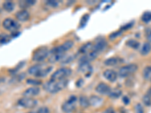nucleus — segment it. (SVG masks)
<instances>
[{"label": "nucleus", "mask_w": 151, "mask_h": 113, "mask_svg": "<svg viewBox=\"0 0 151 113\" xmlns=\"http://www.w3.org/2000/svg\"><path fill=\"white\" fill-rule=\"evenodd\" d=\"M16 18L19 21L21 22H25L27 21L29 19V13L25 9H23L21 11H19L16 13Z\"/></svg>", "instance_id": "4468645a"}, {"label": "nucleus", "mask_w": 151, "mask_h": 113, "mask_svg": "<svg viewBox=\"0 0 151 113\" xmlns=\"http://www.w3.org/2000/svg\"><path fill=\"white\" fill-rule=\"evenodd\" d=\"M147 39L148 40L149 42H151V30L147 34Z\"/></svg>", "instance_id": "58836bf2"}, {"label": "nucleus", "mask_w": 151, "mask_h": 113, "mask_svg": "<svg viewBox=\"0 0 151 113\" xmlns=\"http://www.w3.org/2000/svg\"><path fill=\"white\" fill-rule=\"evenodd\" d=\"M147 95H148V96L151 98V87H150L149 89H148L147 93Z\"/></svg>", "instance_id": "a19ab883"}, {"label": "nucleus", "mask_w": 151, "mask_h": 113, "mask_svg": "<svg viewBox=\"0 0 151 113\" xmlns=\"http://www.w3.org/2000/svg\"><path fill=\"white\" fill-rule=\"evenodd\" d=\"M64 56H65L64 54H51L48 58V61L49 63H56V62L63 60Z\"/></svg>", "instance_id": "f3484780"}, {"label": "nucleus", "mask_w": 151, "mask_h": 113, "mask_svg": "<svg viewBox=\"0 0 151 113\" xmlns=\"http://www.w3.org/2000/svg\"><path fill=\"white\" fill-rule=\"evenodd\" d=\"M126 44H127L128 46H129L130 48H134V49H137L140 46V43L134 39L129 40V41H127Z\"/></svg>", "instance_id": "bb28decb"}, {"label": "nucleus", "mask_w": 151, "mask_h": 113, "mask_svg": "<svg viewBox=\"0 0 151 113\" xmlns=\"http://www.w3.org/2000/svg\"><path fill=\"white\" fill-rule=\"evenodd\" d=\"M95 91H96L98 94L106 95V94H110V91H111V88H110V86H109L108 84H106V83L101 82L97 85L96 88H95Z\"/></svg>", "instance_id": "9d476101"}, {"label": "nucleus", "mask_w": 151, "mask_h": 113, "mask_svg": "<svg viewBox=\"0 0 151 113\" xmlns=\"http://www.w3.org/2000/svg\"><path fill=\"white\" fill-rule=\"evenodd\" d=\"M151 51V44L150 42H145L143 45L142 48L141 49V54L144 56H146L147 54L150 52Z\"/></svg>", "instance_id": "412c9836"}, {"label": "nucleus", "mask_w": 151, "mask_h": 113, "mask_svg": "<svg viewBox=\"0 0 151 113\" xmlns=\"http://www.w3.org/2000/svg\"><path fill=\"white\" fill-rule=\"evenodd\" d=\"M104 76L110 82H114L117 79V73L113 69H106L104 72Z\"/></svg>", "instance_id": "ddd939ff"}, {"label": "nucleus", "mask_w": 151, "mask_h": 113, "mask_svg": "<svg viewBox=\"0 0 151 113\" xmlns=\"http://www.w3.org/2000/svg\"><path fill=\"white\" fill-rule=\"evenodd\" d=\"M108 95L110 98L116 99V98H119L122 95V91H121V90L118 89V88H113V89H111Z\"/></svg>", "instance_id": "5701e85b"}, {"label": "nucleus", "mask_w": 151, "mask_h": 113, "mask_svg": "<svg viewBox=\"0 0 151 113\" xmlns=\"http://www.w3.org/2000/svg\"><path fill=\"white\" fill-rule=\"evenodd\" d=\"M132 24H126V25H125V26H123V27H122V29H128V28H129V27H132Z\"/></svg>", "instance_id": "ea45409f"}, {"label": "nucleus", "mask_w": 151, "mask_h": 113, "mask_svg": "<svg viewBox=\"0 0 151 113\" xmlns=\"http://www.w3.org/2000/svg\"><path fill=\"white\" fill-rule=\"evenodd\" d=\"M121 33H122V30L117 31V32H115V33H112V34L110 36V39H116V38L118 37V36H119Z\"/></svg>", "instance_id": "f704fd0d"}, {"label": "nucleus", "mask_w": 151, "mask_h": 113, "mask_svg": "<svg viewBox=\"0 0 151 113\" xmlns=\"http://www.w3.org/2000/svg\"><path fill=\"white\" fill-rule=\"evenodd\" d=\"M52 70V67L51 66L36 64V65L32 66L28 69V73L36 77H44V76H46Z\"/></svg>", "instance_id": "f03ea898"}, {"label": "nucleus", "mask_w": 151, "mask_h": 113, "mask_svg": "<svg viewBox=\"0 0 151 113\" xmlns=\"http://www.w3.org/2000/svg\"><path fill=\"white\" fill-rule=\"evenodd\" d=\"M89 102L90 105H92L94 106H98L101 104L102 102H103V99L98 96H91L89 98Z\"/></svg>", "instance_id": "aec40b11"}, {"label": "nucleus", "mask_w": 151, "mask_h": 113, "mask_svg": "<svg viewBox=\"0 0 151 113\" xmlns=\"http://www.w3.org/2000/svg\"><path fill=\"white\" fill-rule=\"evenodd\" d=\"M34 113H49V109L45 106H42L40 109H38Z\"/></svg>", "instance_id": "7c9ffc66"}, {"label": "nucleus", "mask_w": 151, "mask_h": 113, "mask_svg": "<svg viewBox=\"0 0 151 113\" xmlns=\"http://www.w3.org/2000/svg\"><path fill=\"white\" fill-rule=\"evenodd\" d=\"M72 73V70L70 68H60L55 71L53 74H52V77H51V80L54 81H58V80H63V79H67L68 76L71 75Z\"/></svg>", "instance_id": "7ed1b4c3"}, {"label": "nucleus", "mask_w": 151, "mask_h": 113, "mask_svg": "<svg viewBox=\"0 0 151 113\" xmlns=\"http://www.w3.org/2000/svg\"><path fill=\"white\" fill-rule=\"evenodd\" d=\"M79 102L80 106L84 107V108H86V107H88V106H90L89 99H88V98L85 96H81L79 99Z\"/></svg>", "instance_id": "b1692460"}, {"label": "nucleus", "mask_w": 151, "mask_h": 113, "mask_svg": "<svg viewBox=\"0 0 151 113\" xmlns=\"http://www.w3.org/2000/svg\"><path fill=\"white\" fill-rule=\"evenodd\" d=\"M68 84L67 79L54 81L50 80L43 85V88L50 94H56L67 87Z\"/></svg>", "instance_id": "f257e3e1"}, {"label": "nucleus", "mask_w": 151, "mask_h": 113, "mask_svg": "<svg viewBox=\"0 0 151 113\" xmlns=\"http://www.w3.org/2000/svg\"><path fill=\"white\" fill-rule=\"evenodd\" d=\"M141 20L144 23H149L151 21V11L144 12L141 16Z\"/></svg>", "instance_id": "cd10ccee"}, {"label": "nucleus", "mask_w": 151, "mask_h": 113, "mask_svg": "<svg viewBox=\"0 0 151 113\" xmlns=\"http://www.w3.org/2000/svg\"><path fill=\"white\" fill-rule=\"evenodd\" d=\"M27 83L30 84H33V85H40L42 84V82L40 80H36V79H29L27 80Z\"/></svg>", "instance_id": "c756f323"}, {"label": "nucleus", "mask_w": 151, "mask_h": 113, "mask_svg": "<svg viewBox=\"0 0 151 113\" xmlns=\"http://www.w3.org/2000/svg\"><path fill=\"white\" fill-rule=\"evenodd\" d=\"M137 66L136 64H129V65L124 66L120 68L118 72V75L120 77H127L129 75H132L137 70Z\"/></svg>", "instance_id": "39448f33"}, {"label": "nucleus", "mask_w": 151, "mask_h": 113, "mask_svg": "<svg viewBox=\"0 0 151 113\" xmlns=\"http://www.w3.org/2000/svg\"><path fill=\"white\" fill-rule=\"evenodd\" d=\"M17 103L24 108L33 109L37 105V100L31 97H23L19 99Z\"/></svg>", "instance_id": "1a4fd4ad"}, {"label": "nucleus", "mask_w": 151, "mask_h": 113, "mask_svg": "<svg viewBox=\"0 0 151 113\" xmlns=\"http://www.w3.org/2000/svg\"><path fill=\"white\" fill-rule=\"evenodd\" d=\"M49 56V51L47 48H41L33 53V60L36 62H42Z\"/></svg>", "instance_id": "0eeeda50"}, {"label": "nucleus", "mask_w": 151, "mask_h": 113, "mask_svg": "<svg viewBox=\"0 0 151 113\" xmlns=\"http://www.w3.org/2000/svg\"><path fill=\"white\" fill-rule=\"evenodd\" d=\"M2 25H3V27L5 29L10 31L12 33L17 32V29H20V27H21L20 24L16 21H14V20H13L12 18L5 19L3 23H2Z\"/></svg>", "instance_id": "20e7f679"}, {"label": "nucleus", "mask_w": 151, "mask_h": 113, "mask_svg": "<svg viewBox=\"0 0 151 113\" xmlns=\"http://www.w3.org/2000/svg\"><path fill=\"white\" fill-rule=\"evenodd\" d=\"M143 103H144V105L147 106H151V98L148 95L145 94L144 97H143Z\"/></svg>", "instance_id": "c85d7f7f"}, {"label": "nucleus", "mask_w": 151, "mask_h": 113, "mask_svg": "<svg viewBox=\"0 0 151 113\" xmlns=\"http://www.w3.org/2000/svg\"><path fill=\"white\" fill-rule=\"evenodd\" d=\"M40 93V89L39 87H36V86H33V87H31L27 88L26 91L24 92V96L25 97H33L36 96Z\"/></svg>", "instance_id": "9b49d317"}, {"label": "nucleus", "mask_w": 151, "mask_h": 113, "mask_svg": "<svg viewBox=\"0 0 151 113\" xmlns=\"http://www.w3.org/2000/svg\"><path fill=\"white\" fill-rule=\"evenodd\" d=\"M2 6H3L4 10L8 12H12L14 9V7H15L14 3L12 1H5V2H3Z\"/></svg>", "instance_id": "6ab92c4d"}, {"label": "nucleus", "mask_w": 151, "mask_h": 113, "mask_svg": "<svg viewBox=\"0 0 151 113\" xmlns=\"http://www.w3.org/2000/svg\"><path fill=\"white\" fill-rule=\"evenodd\" d=\"M103 113H115V112H114V110L112 108H109L105 110Z\"/></svg>", "instance_id": "4c0bfd02"}, {"label": "nucleus", "mask_w": 151, "mask_h": 113, "mask_svg": "<svg viewBox=\"0 0 151 113\" xmlns=\"http://www.w3.org/2000/svg\"><path fill=\"white\" fill-rule=\"evenodd\" d=\"M143 75L146 80H148L151 78V66H148L144 68L143 71Z\"/></svg>", "instance_id": "a878e982"}, {"label": "nucleus", "mask_w": 151, "mask_h": 113, "mask_svg": "<svg viewBox=\"0 0 151 113\" xmlns=\"http://www.w3.org/2000/svg\"><path fill=\"white\" fill-rule=\"evenodd\" d=\"M46 4L48 5H49L50 7H52V8H57L59 5L58 2L55 1V0H52V1H51V0H48V1H47L46 2Z\"/></svg>", "instance_id": "2f4dec72"}, {"label": "nucleus", "mask_w": 151, "mask_h": 113, "mask_svg": "<svg viewBox=\"0 0 151 113\" xmlns=\"http://www.w3.org/2000/svg\"><path fill=\"white\" fill-rule=\"evenodd\" d=\"M10 37L11 36L6 33H0V45L6 44L10 41Z\"/></svg>", "instance_id": "393cba45"}, {"label": "nucleus", "mask_w": 151, "mask_h": 113, "mask_svg": "<svg viewBox=\"0 0 151 113\" xmlns=\"http://www.w3.org/2000/svg\"><path fill=\"white\" fill-rule=\"evenodd\" d=\"M122 60L119 57H110L104 61V64L106 66H116L122 63Z\"/></svg>", "instance_id": "a211bd4d"}, {"label": "nucleus", "mask_w": 151, "mask_h": 113, "mask_svg": "<svg viewBox=\"0 0 151 113\" xmlns=\"http://www.w3.org/2000/svg\"><path fill=\"white\" fill-rule=\"evenodd\" d=\"M4 81V78H2V77H0V83L1 82H3Z\"/></svg>", "instance_id": "79ce46f5"}, {"label": "nucleus", "mask_w": 151, "mask_h": 113, "mask_svg": "<svg viewBox=\"0 0 151 113\" xmlns=\"http://www.w3.org/2000/svg\"><path fill=\"white\" fill-rule=\"evenodd\" d=\"M25 75L24 74H19V75H14V78L12 79V80L14 81V82H20V81L22 80L23 78H24Z\"/></svg>", "instance_id": "72a5a7b5"}, {"label": "nucleus", "mask_w": 151, "mask_h": 113, "mask_svg": "<svg viewBox=\"0 0 151 113\" xmlns=\"http://www.w3.org/2000/svg\"><path fill=\"white\" fill-rule=\"evenodd\" d=\"M19 5H20V7L23 8V9H26V8H28L29 6L27 2V1H21L19 2Z\"/></svg>", "instance_id": "c9c22d12"}, {"label": "nucleus", "mask_w": 151, "mask_h": 113, "mask_svg": "<svg viewBox=\"0 0 151 113\" xmlns=\"http://www.w3.org/2000/svg\"><path fill=\"white\" fill-rule=\"evenodd\" d=\"M91 48H92V45H91V43L88 42L85 45H83V46L79 48V52L82 54H88L89 53L90 51H91Z\"/></svg>", "instance_id": "4be33fe9"}, {"label": "nucleus", "mask_w": 151, "mask_h": 113, "mask_svg": "<svg viewBox=\"0 0 151 113\" xmlns=\"http://www.w3.org/2000/svg\"><path fill=\"white\" fill-rule=\"evenodd\" d=\"M134 112H135V113H144V108H143V106L140 103H138V104H137L135 106V107H134Z\"/></svg>", "instance_id": "473e14b6"}, {"label": "nucleus", "mask_w": 151, "mask_h": 113, "mask_svg": "<svg viewBox=\"0 0 151 113\" xmlns=\"http://www.w3.org/2000/svg\"><path fill=\"white\" fill-rule=\"evenodd\" d=\"M79 70L80 72H83V73L90 72L91 71V67L89 63H87V62H80Z\"/></svg>", "instance_id": "dca6fc26"}, {"label": "nucleus", "mask_w": 151, "mask_h": 113, "mask_svg": "<svg viewBox=\"0 0 151 113\" xmlns=\"http://www.w3.org/2000/svg\"><path fill=\"white\" fill-rule=\"evenodd\" d=\"M122 101L124 102V103L126 105H128L129 103V102H130V99H129V98L128 97H124L123 99H122Z\"/></svg>", "instance_id": "e433bc0d"}, {"label": "nucleus", "mask_w": 151, "mask_h": 113, "mask_svg": "<svg viewBox=\"0 0 151 113\" xmlns=\"http://www.w3.org/2000/svg\"><path fill=\"white\" fill-rule=\"evenodd\" d=\"M106 41H105L104 40H100L99 41L95 44L94 46H92L91 48V51H94L95 53H97L98 54V53L103 51L106 48Z\"/></svg>", "instance_id": "f8f14e48"}, {"label": "nucleus", "mask_w": 151, "mask_h": 113, "mask_svg": "<svg viewBox=\"0 0 151 113\" xmlns=\"http://www.w3.org/2000/svg\"><path fill=\"white\" fill-rule=\"evenodd\" d=\"M77 98L76 96L70 97L67 101L62 105V110L65 113H71L75 110L76 103Z\"/></svg>", "instance_id": "423d86ee"}, {"label": "nucleus", "mask_w": 151, "mask_h": 113, "mask_svg": "<svg viewBox=\"0 0 151 113\" xmlns=\"http://www.w3.org/2000/svg\"><path fill=\"white\" fill-rule=\"evenodd\" d=\"M28 113H34V112H28Z\"/></svg>", "instance_id": "37998d69"}, {"label": "nucleus", "mask_w": 151, "mask_h": 113, "mask_svg": "<svg viewBox=\"0 0 151 113\" xmlns=\"http://www.w3.org/2000/svg\"><path fill=\"white\" fill-rule=\"evenodd\" d=\"M98 56V54L95 53L94 51H90L89 53L86 54L84 56L80 59V62H87V63H90L91 60H94Z\"/></svg>", "instance_id": "2eb2a0df"}, {"label": "nucleus", "mask_w": 151, "mask_h": 113, "mask_svg": "<svg viewBox=\"0 0 151 113\" xmlns=\"http://www.w3.org/2000/svg\"><path fill=\"white\" fill-rule=\"evenodd\" d=\"M73 46V41H67L62 44L61 45H59L58 47H55L51 51V54H64L65 52L68 51L69 50L71 49Z\"/></svg>", "instance_id": "6e6552de"}]
</instances>
